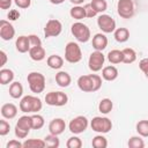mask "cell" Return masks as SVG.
<instances>
[{
  "mask_svg": "<svg viewBox=\"0 0 148 148\" xmlns=\"http://www.w3.org/2000/svg\"><path fill=\"white\" fill-rule=\"evenodd\" d=\"M77 86L80 90L84 92H94L99 90V88L102 87V77L97 74L81 75L77 79Z\"/></svg>",
  "mask_w": 148,
  "mask_h": 148,
  "instance_id": "6da1fadb",
  "label": "cell"
},
{
  "mask_svg": "<svg viewBox=\"0 0 148 148\" xmlns=\"http://www.w3.org/2000/svg\"><path fill=\"white\" fill-rule=\"evenodd\" d=\"M42 101L36 97V96H31V95H27L24 96L21 102H20V110L24 113H29V112H38L42 110Z\"/></svg>",
  "mask_w": 148,
  "mask_h": 148,
  "instance_id": "7a4b0ae2",
  "label": "cell"
},
{
  "mask_svg": "<svg viewBox=\"0 0 148 148\" xmlns=\"http://www.w3.org/2000/svg\"><path fill=\"white\" fill-rule=\"evenodd\" d=\"M29 88L35 94H40L45 89V76L39 72H31L27 76Z\"/></svg>",
  "mask_w": 148,
  "mask_h": 148,
  "instance_id": "3957f363",
  "label": "cell"
},
{
  "mask_svg": "<svg viewBox=\"0 0 148 148\" xmlns=\"http://www.w3.org/2000/svg\"><path fill=\"white\" fill-rule=\"evenodd\" d=\"M65 59L71 64H76L82 59V52L77 43H67V45L65 46Z\"/></svg>",
  "mask_w": 148,
  "mask_h": 148,
  "instance_id": "277c9868",
  "label": "cell"
},
{
  "mask_svg": "<svg viewBox=\"0 0 148 148\" xmlns=\"http://www.w3.org/2000/svg\"><path fill=\"white\" fill-rule=\"evenodd\" d=\"M71 31L73 36L76 38V40L81 43H87L90 39V29L88 25L81 23V22H75L71 27Z\"/></svg>",
  "mask_w": 148,
  "mask_h": 148,
  "instance_id": "5b68a950",
  "label": "cell"
},
{
  "mask_svg": "<svg viewBox=\"0 0 148 148\" xmlns=\"http://www.w3.org/2000/svg\"><path fill=\"white\" fill-rule=\"evenodd\" d=\"M90 126H91L92 131L101 133V134H104V133H108L111 131L112 123L106 117H94L90 121Z\"/></svg>",
  "mask_w": 148,
  "mask_h": 148,
  "instance_id": "8992f818",
  "label": "cell"
},
{
  "mask_svg": "<svg viewBox=\"0 0 148 148\" xmlns=\"http://www.w3.org/2000/svg\"><path fill=\"white\" fill-rule=\"evenodd\" d=\"M45 102L51 106H62L68 102V96L62 91H50L45 95Z\"/></svg>",
  "mask_w": 148,
  "mask_h": 148,
  "instance_id": "52a82bcc",
  "label": "cell"
},
{
  "mask_svg": "<svg viewBox=\"0 0 148 148\" xmlns=\"http://www.w3.org/2000/svg\"><path fill=\"white\" fill-rule=\"evenodd\" d=\"M117 12L120 17L131 18L135 12L133 0H119L117 3Z\"/></svg>",
  "mask_w": 148,
  "mask_h": 148,
  "instance_id": "ba28073f",
  "label": "cell"
},
{
  "mask_svg": "<svg viewBox=\"0 0 148 148\" xmlns=\"http://www.w3.org/2000/svg\"><path fill=\"white\" fill-rule=\"evenodd\" d=\"M97 25L105 34H111L116 30V21L108 14H102L98 16Z\"/></svg>",
  "mask_w": 148,
  "mask_h": 148,
  "instance_id": "9c48e42d",
  "label": "cell"
},
{
  "mask_svg": "<svg viewBox=\"0 0 148 148\" xmlns=\"http://www.w3.org/2000/svg\"><path fill=\"white\" fill-rule=\"evenodd\" d=\"M88 119L84 117V116H77L75 118H73L69 124H68V128L72 133L74 134H80V133H83L87 127H88Z\"/></svg>",
  "mask_w": 148,
  "mask_h": 148,
  "instance_id": "30bf717a",
  "label": "cell"
},
{
  "mask_svg": "<svg viewBox=\"0 0 148 148\" xmlns=\"http://www.w3.org/2000/svg\"><path fill=\"white\" fill-rule=\"evenodd\" d=\"M104 61H105V57L102 53V51H96L95 50V52H91V54L89 56L88 66H89L90 71L98 72V71L102 69V67L104 65Z\"/></svg>",
  "mask_w": 148,
  "mask_h": 148,
  "instance_id": "8fae6325",
  "label": "cell"
},
{
  "mask_svg": "<svg viewBox=\"0 0 148 148\" xmlns=\"http://www.w3.org/2000/svg\"><path fill=\"white\" fill-rule=\"evenodd\" d=\"M62 30V24L59 20L56 18H51L46 22L45 28H44V35L46 38L49 37H57L61 34Z\"/></svg>",
  "mask_w": 148,
  "mask_h": 148,
  "instance_id": "7c38bea8",
  "label": "cell"
},
{
  "mask_svg": "<svg viewBox=\"0 0 148 148\" xmlns=\"http://www.w3.org/2000/svg\"><path fill=\"white\" fill-rule=\"evenodd\" d=\"M15 36V29L9 21L1 20L0 21V37L3 40H10Z\"/></svg>",
  "mask_w": 148,
  "mask_h": 148,
  "instance_id": "4fadbf2b",
  "label": "cell"
},
{
  "mask_svg": "<svg viewBox=\"0 0 148 148\" xmlns=\"http://www.w3.org/2000/svg\"><path fill=\"white\" fill-rule=\"evenodd\" d=\"M65 128H66V123L61 118H54L49 124V131L51 134H54V135L61 134L65 131Z\"/></svg>",
  "mask_w": 148,
  "mask_h": 148,
  "instance_id": "5bb4252c",
  "label": "cell"
},
{
  "mask_svg": "<svg viewBox=\"0 0 148 148\" xmlns=\"http://www.w3.org/2000/svg\"><path fill=\"white\" fill-rule=\"evenodd\" d=\"M108 46V38L104 34H96L92 37V47L96 51H103Z\"/></svg>",
  "mask_w": 148,
  "mask_h": 148,
  "instance_id": "9a60e30c",
  "label": "cell"
},
{
  "mask_svg": "<svg viewBox=\"0 0 148 148\" xmlns=\"http://www.w3.org/2000/svg\"><path fill=\"white\" fill-rule=\"evenodd\" d=\"M1 114L6 119H13L17 114V108L13 103H6L1 106Z\"/></svg>",
  "mask_w": 148,
  "mask_h": 148,
  "instance_id": "2e32d148",
  "label": "cell"
},
{
  "mask_svg": "<svg viewBox=\"0 0 148 148\" xmlns=\"http://www.w3.org/2000/svg\"><path fill=\"white\" fill-rule=\"evenodd\" d=\"M15 46H16V50L20 53L28 52L30 50V40H29V37L28 36H20V37H17V39L15 42Z\"/></svg>",
  "mask_w": 148,
  "mask_h": 148,
  "instance_id": "e0dca14e",
  "label": "cell"
},
{
  "mask_svg": "<svg viewBox=\"0 0 148 148\" xmlns=\"http://www.w3.org/2000/svg\"><path fill=\"white\" fill-rule=\"evenodd\" d=\"M16 128L22 130L27 133L30 132V130L32 128V121H31V116H22L18 118L17 123H16Z\"/></svg>",
  "mask_w": 148,
  "mask_h": 148,
  "instance_id": "ac0fdd59",
  "label": "cell"
},
{
  "mask_svg": "<svg viewBox=\"0 0 148 148\" xmlns=\"http://www.w3.org/2000/svg\"><path fill=\"white\" fill-rule=\"evenodd\" d=\"M56 82H57V84H58L59 87L66 88V87H68V86L71 84L72 77H71V75H69L67 72L61 71V72H58V73L56 74Z\"/></svg>",
  "mask_w": 148,
  "mask_h": 148,
  "instance_id": "d6986e66",
  "label": "cell"
},
{
  "mask_svg": "<svg viewBox=\"0 0 148 148\" xmlns=\"http://www.w3.org/2000/svg\"><path fill=\"white\" fill-rule=\"evenodd\" d=\"M102 77L106 81H113L118 77V69L114 66H106L102 69Z\"/></svg>",
  "mask_w": 148,
  "mask_h": 148,
  "instance_id": "ffe728a7",
  "label": "cell"
},
{
  "mask_svg": "<svg viewBox=\"0 0 148 148\" xmlns=\"http://www.w3.org/2000/svg\"><path fill=\"white\" fill-rule=\"evenodd\" d=\"M113 36L118 43H125L130 38V31L127 28H117L113 31Z\"/></svg>",
  "mask_w": 148,
  "mask_h": 148,
  "instance_id": "44dd1931",
  "label": "cell"
},
{
  "mask_svg": "<svg viewBox=\"0 0 148 148\" xmlns=\"http://www.w3.org/2000/svg\"><path fill=\"white\" fill-rule=\"evenodd\" d=\"M29 56L32 60L35 61H40L45 58V50L40 46H34V47H30L29 50Z\"/></svg>",
  "mask_w": 148,
  "mask_h": 148,
  "instance_id": "7402d4cb",
  "label": "cell"
},
{
  "mask_svg": "<svg viewBox=\"0 0 148 148\" xmlns=\"http://www.w3.org/2000/svg\"><path fill=\"white\" fill-rule=\"evenodd\" d=\"M46 62H47V66L50 68H52V69H59L64 65V59L60 56H58V54H52V56H50L47 58Z\"/></svg>",
  "mask_w": 148,
  "mask_h": 148,
  "instance_id": "603a6c76",
  "label": "cell"
},
{
  "mask_svg": "<svg viewBox=\"0 0 148 148\" xmlns=\"http://www.w3.org/2000/svg\"><path fill=\"white\" fill-rule=\"evenodd\" d=\"M14 79V72L9 68H2L0 71V84L5 86L13 81Z\"/></svg>",
  "mask_w": 148,
  "mask_h": 148,
  "instance_id": "cb8c5ba5",
  "label": "cell"
},
{
  "mask_svg": "<svg viewBox=\"0 0 148 148\" xmlns=\"http://www.w3.org/2000/svg\"><path fill=\"white\" fill-rule=\"evenodd\" d=\"M23 94V87L18 81H15L10 83L9 86V95L13 98H20Z\"/></svg>",
  "mask_w": 148,
  "mask_h": 148,
  "instance_id": "d4e9b609",
  "label": "cell"
},
{
  "mask_svg": "<svg viewBox=\"0 0 148 148\" xmlns=\"http://www.w3.org/2000/svg\"><path fill=\"white\" fill-rule=\"evenodd\" d=\"M108 60L111 64H120L124 60V54L123 51L120 50H112L108 53Z\"/></svg>",
  "mask_w": 148,
  "mask_h": 148,
  "instance_id": "484cf974",
  "label": "cell"
},
{
  "mask_svg": "<svg viewBox=\"0 0 148 148\" xmlns=\"http://www.w3.org/2000/svg\"><path fill=\"white\" fill-rule=\"evenodd\" d=\"M23 147L24 148H44L46 147V142L45 140H40V139H28L23 142Z\"/></svg>",
  "mask_w": 148,
  "mask_h": 148,
  "instance_id": "4316f807",
  "label": "cell"
},
{
  "mask_svg": "<svg viewBox=\"0 0 148 148\" xmlns=\"http://www.w3.org/2000/svg\"><path fill=\"white\" fill-rule=\"evenodd\" d=\"M112 108H113V103L110 98H103V99H101V102L98 104L99 112H102L104 114H108L109 112H111Z\"/></svg>",
  "mask_w": 148,
  "mask_h": 148,
  "instance_id": "83f0119b",
  "label": "cell"
},
{
  "mask_svg": "<svg viewBox=\"0 0 148 148\" xmlns=\"http://www.w3.org/2000/svg\"><path fill=\"white\" fill-rule=\"evenodd\" d=\"M121 51H123V54H124L123 62H125V64H132V62H134L136 60V53H135V51L133 49L126 47V49H124Z\"/></svg>",
  "mask_w": 148,
  "mask_h": 148,
  "instance_id": "f1b7e54d",
  "label": "cell"
},
{
  "mask_svg": "<svg viewBox=\"0 0 148 148\" xmlns=\"http://www.w3.org/2000/svg\"><path fill=\"white\" fill-rule=\"evenodd\" d=\"M69 15L73 18H75V20H82V18L86 17V12H84V8L83 7H81L80 5H77V6H74V7L71 8Z\"/></svg>",
  "mask_w": 148,
  "mask_h": 148,
  "instance_id": "f546056e",
  "label": "cell"
},
{
  "mask_svg": "<svg viewBox=\"0 0 148 148\" xmlns=\"http://www.w3.org/2000/svg\"><path fill=\"white\" fill-rule=\"evenodd\" d=\"M91 145L94 148H106L108 147V140L103 135H96L92 138Z\"/></svg>",
  "mask_w": 148,
  "mask_h": 148,
  "instance_id": "4dcf8cb0",
  "label": "cell"
},
{
  "mask_svg": "<svg viewBox=\"0 0 148 148\" xmlns=\"http://www.w3.org/2000/svg\"><path fill=\"white\" fill-rule=\"evenodd\" d=\"M45 142H46V147H50V148H58L60 146V141L58 139V135H54V134H49L44 138Z\"/></svg>",
  "mask_w": 148,
  "mask_h": 148,
  "instance_id": "1f68e13d",
  "label": "cell"
},
{
  "mask_svg": "<svg viewBox=\"0 0 148 148\" xmlns=\"http://www.w3.org/2000/svg\"><path fill=\"white\" fill-rule=\"evenodd\" d=\"M136 132L143 138H148V120H140L136 124Z\"/></svg>",
  "mask_w": 148,
  "mask_h": 148,
  "instance_id": "d6a6232c",
  "label": "cell"
},
{
  "mask_svg": "<svg viewBox=\"0 0 148 148\" xmlns=\"http://www.w3.org/2000/svg\"><path fill=\"white\" fill-rule=\"evenodd\" d=\"M90 3L97 13H104L108 9V3L105 0H91Z\"/></svg>",
  "mask_w": 148,
  "mask_h": 148,
  "instance_id": "836d02e7",
  "label": "cell"
},
{
  "mask_svg": "<svg viewBox=\"0 0 148 148\" xmlns=\"http://www.w3.org/2000/svg\"><path fill=\"white\" fill-rule=\"evenodd\" d=\"M130 148H143L145 142L140 136H132L127 142Z\"/></svg>",
  "mask_w": 148,
  "mask_h": 148,
  "instance_id": "e575fe53",
  "label": "cell"
},
{
  "mask_svg": "<svg viewBox=\"0 0 148 148\" xmlns=\"http://www.w3.org/2000/svg\"><path fill=\"white\" fill-rule=\"evenodd\" d=\"M31 121H32V128L34 130H40L44 126V118L40 114H34L31 116Z\"/></svg>",
  "mask_w": 148,
  "mask_h": 148,
  "instance_id": "d590c367",
  "label": "cell"
},
{
  "mask_svg": "<svg viewBox=\"0 0 148 148\" xmlns=\"http://www.w3.org/2000/svg\"><path fill=\"white\" fill-rule=\"evenodd\" d=\"M66 146H67V148H81L82 147V141L77 136H72L67 140Z\"/></svg>",
  "mask_w": 148,
  "mask_h": 148,
  "instance_id": "8d00e7d4",
  "label": "cell"
},
{
  "mask_svg": "<svg viewBox=\"0 0 148 148\" xmlns=\"http://www.w3.org/2000/svg\"><path fill=\"white\" fill-rule=\"evenodd\" d=\"M9 130H10V125L7 120H3L1 119L0 120V135L3 136V135H7L9 133Z\"/></svg>",
  "mask_w": 148,
  "mask_h": 148,
  "instance_id": "74e56055",
  "label": "cell"
},
{
  "mask_svg": "<svg viewBox=\"0 0 148 148\" xmlns=\"http://www.w3.org/2000/svg\"><path fill=\"white\" fill-rule=\"evenodd\" d=\"M83 8H84V12H86V17H88V18H91V17L96 16L97 12H96V10L92 8L91 3H86V5L83 6Z\"/></svg>",
  "mask_w": 148,
  "mask_h": 148,
  "instance_id": "f35d334b",
  "label": "cell"
},
{
  "mask_svg": "<svg viewBox=\"0 0 148 148\" xmlns=\"http://www.w3.org/2000/svg\"><path fill=\"white\" fill-rule=\"evenodd\" d=\"M29 40H30V47H34V46H40L42 45V40L38 36L36 35H29Z\"/></svg>",
  "mask_w": 148,
  "mask_h": 148,
  "instance_id": "ab89813d",
  "label": "cell"
},
{
  "mask_svg": "<svg viewBox=\"0 0 148 148\" xmlns=\"http://www.w3.org/2000/svg\"><path fill=\"white\" fill-rule=\"evenodd\" d=\"M14 2L18 8H22V9L29 8L31 5V0H14Z\"/></svg>",
  "mask_w": 148,
  "mask_h": 148,
  "instance_id": "60d3db41",
  "label": "cell"
},
{
  "mask_svg": "<svg viewBox=\"0 0 148 148\" xmlns=\"http://www.w3.org/2000/svg\"><path fill=\"white\" fill-rule=\"evenodd\" d=\"M139 68H140L145 74L148 73V58H143V59L140 60V62H139Z\"/></svg>",
  "mask_w": 148,
  "mask_h": 148,
  "instance_id": "b9f144b4",
  "label": "cell"
},
{
  "mask_svg": "<svg viewBox=\"0 0 148 148\" xmlns=\"http://www.w3.org/2000/svg\"><path fill=\"white\" fill-rule=\"evenodd\" d=\"M22 147H23V143H21L18 140H10L6 145V148H22Z\"/></svg>",
  "mask_w": 148,
  "mask_h": 148,
  "instance_id": "7bdbcfd3",
  "label": "cell"
},
{
  "mask_svg": "<svg viewBox=\"0 0 148 148\" xmlns=\"http://www.w3.org/2000/svg\"><path fill=\"white\" fill-rule=\"evenodd\" d=\"M13 0H0V8L1 9H9L12 6Z\"/></svg>",
  "mask_w": 148,
  "mask_h": 148,
  "instance_id": "ee69618b",
  "label": "cell"
},
{
  "mask_svg": "<svg viewBox=\"0 0 148 148\" xmlns=\"http://www.w3.org/2000/svg\"><path fill=\"white\" fill-rule=\"evenodd\" d=\"M18 17H20V13H18L17 10H15V9L10 10V12H9V14H8V18H9V20H12V21L17 20Z\"/></svg>",
  "mask_w": 148,
  "mask_h": 148,
  "instance_id": "f6af8a7d",
  "label": "cell"
},
{
  "mask_svg": "<svg viewBox=\"0 0 148 148\" xmlns=\"http://www.w3.org/2000/svg\"><path fill=\"white\" fill-rule=\"evenodd\" d=\"M0 58H1V62H0V66L2 67V66H5L6 65V62H7V54H6V52L5 51H0Z\"/></svg>",
  "mask_w": 148,
  "mask_h": 148,
  "instance_id": "bcb514c9",
  "label": "cell"
},
{
  "mask_svg": "<svg viewBox=\"0 0 148 148\" xmlns=\"http://www.w3.org/2000/svg\"><path fill=\"white\" fill-rule=\"evenodd\" d=\"M69 1H71L72 3H74L75 6H77V5H81V3H82L84 0H69Z\"/></svg>",
  "mask_w": 148,
  "mask_h": 148,
  "instance_id": "7dc6e473",
  "label": "cell"
},
{
  "mask_svg": "<svg viewBox=\"0 0 148 148\" xmlns=\"http://www.w3.org/2000/svg\"><path fill=\"white\" fill-rule=\"evenodd\" d=\"M65 0H50V2L51 3H53V5H60V3H62Z\"/></svg>",
  "mask_w": 148,
  "mask_h": 148,
  "instance_id": "c3c4849f",
  "label": "cell"
},
{
  "mask_svg": "<svg viewBox=\"0 0 148 148\" xmlns=\"http://www.w3.org/2000/svg\"><path fill=\"white\" fill-rule=\"evenodd\" d=\"M146 77H147V79H148V73H146Z\"/></svg>",
  "mask_w": 148,
  "mask_h": 148,
  "instance_id": "681fc988",
  "label": "cell"
}]
</instances>
